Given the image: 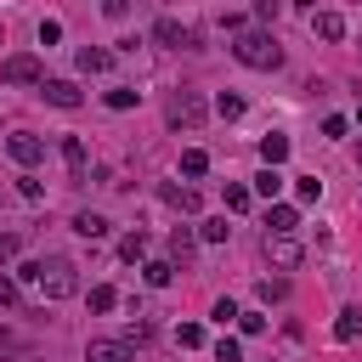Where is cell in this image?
Listing matches in <instances>:
<instances>
[{
  "mask_svg": "<svg viewBox=\"0 0 362 362\" xmlns=\"http://www.w3.org/2000/svg\"><path fill=\"white\" fill-rule=\"evenodd\" d=\"M85 362H136V351L124 339H90L85 345Z\"/></svg>",
  "mask_w": 362,
  "mask_h": 362,
  "instance_id": "cell-7",
  "label": "cell"
},
{
  "mask_svg": "<svg viewBox=\"0 0 362 362\" xmlns=\"http://www.w3.org/2000/svg\"><path fill=\"white\" fill-rule=\"evenodd\" d=\"M311 34L317 40H345V17L339 11H311Z\"/></svg>",
  "mask_w": 362,
  "mask_h": 362,
  "instance_id": "cell-11",
  "label": "cell"
},
{
  "mask_svg": "<svg viewBox=\"0 0 362 362\" xmlns=\"http://www.w3.org/2000/svg\"><path fill=\"white\" fill-rule=\"evenodd\" d=\"M294 198H300V204H317V198H322V181H317V175H300V181H294Z\"/></svg>",
  "mask_w": 362,
  "mask_h": 362,
  "instance_id": "cell-24",
  "label": "cell"
},
{
  "mask_svg": "<svg viewBox=\"0 0 362 362\" xmlns=\"http://www.w3.org/2000/svg\"><path fill=\"white\" fill-rule=\"evenodd\" d=\"M283 158H288V136H277V130H272V136H260V164H266V170H277Z\"/></svg>",
  "mask_w": 362,
  "mask_h": 362,
  "instance_id": "cell-13",
  "label": "cell"
},
{
  "mask_svg": "<svg viewBox=\"0 0 362 362\" xmlns=\"http://www.w3.org/2000/svg\"><path fill=\"white\" fill-rule=\"evenodd\" d=\"M0 79H6V85H45V68H40L34 51H17V57L0 62Z\"/></svg>",
  "mask_w": 362,
  "mask_h": 362,
  "instance_id": "cell-3",
  "label": "cell"
},
{
  "mask_svg": "<svg viewBox=\"0 0 362 362\" xmlns=\"http://www.w3.org/2000/svg\"><path fill=\"white\" fill-rule=\"evenodd\" d=\"M260 255H266V260H272V266H277V272H294V266H300V260H305V249H300V243H294V238H272V232H266V238H260Z\"/></svg>",
  "mask_w": 362,
  "mask_h": 362,
  "instance_id": "cell-4",
  "label": "cell"
},
{
  "mask_svg": "<svg viewBox=\"0 0 362 362\" xmlns=\"http://www.w3.org/2000/svg\"><path fill=\"white\" fill-rule=\"evenodd\" d=\"M204 170H209V153L204 147H187L181 153V175H204Z\"/></svg>",
  "mask_w": 362,
  "mask_h": 362,
  "instance_id": "cell-19",
  "label": "cell"
},
{
  "mask_svg": "<svg viewBox=\"0 0 362 362\" xmlns=\"http://www.w3.org/2000/svg\"><path fill=\"white\" fill-rule=\"evenodd\" d=\"M141 277H147L153 288H164V283L175 277V266H170V260H147V266H141Z\"/></svg>",
  "mask_w": 362,
  "mask_h": 362,
  "instance_id": "cell-22",
  "label": "cell"
},
{
  "mask_svg": "<svg viewBox=\"0 0 362 362\" xmlns=\"http://www.w3.org/2000/svg\"><path fill=\"white\" fill-rule=\"evenodd\" d=\"M57 40H62V23L45 17V23H40V45H57Z\"/></svg>",
  "mask_w": 362,
  "mask_h": 362,
  "instance_id": "cell-34",
  "label": "cell"
},
{
  "mask_svg": "<svg viewBox=\"0 0 362 362\" xmlns=\"http://www.w3.org/2000/svg\"><path fill=\"white\" fill-rule=\"evenodd\" d=\"M255 192H260V198H277V192H283V175L260 164V175H255Z\"/></svg>",
  "mask_w": 362,
  "mask_h": 362,
  "instance_id": "cell-20",
  "label": "cell"
},
{
  "mask_svg": "<svg viewBox=\"0 0 362 362\" xmlns=\"http://www.w3.org/2000/svg\"><path fill=\"white\" fill-rule=\"evenodd\" d=\"M107 107H113V113L136 107V90H130V85H113V90H107Z\"/></svg>",
  "mask_w": 362,
  "mask_h": 362,
  "instance_id": "cell-27",
  "label": "cell"
},
{
  "mask_svg": "<svg viewBox=\"0 0 362 362\" xmlns=\"http://www.w3.org/2000/svg\"><path fill=\"white\" fill-rule=\"evenodd\" d=\"M215 113H221V119H243V96H238V90H221V96H215Z\"/></svg>",
  "mask_w": 362,
  "mask_h": 362,
  "instance_id": "cell-18",
  "label": "cell"
},
{
  "mask_svg": "<svg viewBox=\"0 0 362 362\" xmlns=\"http://www.w3.org/2000/svg\"><path fill=\"white\" fill-rule=\"evenodd\" d=\"M277 11H283L277 0H260V6H255V23H277Z\"/></svg>",
  "mask_w": 362,
  "mask_h": 362,
  "instance_id": "cell-38",
  "label": "cell"
},
{
  "mask_svg": "<svg viewBox=\"0 0 362 362\" xmlns=\"http://www.w3.org/2000/svg\"><path fill=\"white\" fill-rule=\"evenodd\" d=\"M17 249H23V238H17V232H0V266L17 260Z\"/></svg>",
  "mask_w": 362,
  "mask_h": 362,
  "instance_id": "cell-33",
  "label": "cell"
},
{
  "mask_svg": "<svg viewBox=\"0 0 362 362\" xmlns=\"http://www.w3.org/2000/svg\"><path fill=\"white\" fill-rule=\"evenodd\" d=\"M0 40H6V34H0Z\"/></svg>",
  "mask_w": 362,
  "mask_h": 362,
  "instance_id": "cell-42",
  "label": "cell"
},
{
  "mask_svg": "<svg viewBox=\"0 0 362 362\" xmlns=\"http://www.w3.org/2000/svg\"><path fill=\"white\" fill-rule=\"evenodd\" d=\"M356 124H362V107H356Z\"/></svg>",
  "mask_w": 362,
  "mask_h": 362,
  "instance_id": "cell-40",
  "label": "cell"
},
{
  "mask_svg": "<svg viewBox=\"0 0 362 362\" xmlns=\"http://www.w3.org/2000/svg\"><path fill=\"white\" fill-rule=\"evenodd\" d=\"M175 345H187V351L204 345V328H198V322H175Z\"/></svg>",
  "mask_w": 362,
  "mask_h": 362,
  "instance_id": "cell-30",
  "label": "cell"
},
{
  "mask_svg": "<svg viewBox=\"0 0 362 362\" xmlns=\"http://www.w3.org/2000/svg\"><path fill=\"white\" fill-rule=\"evenodd\" d=\"M209 317L226 328V322H238V317H243V305H238V300H215V311H209Z\"/></svg>",
  "mask_w": 362,
  "mask_h": 362,
  "instance_id": "cell-29",
  "label": "cell"
},
{
  "mask_svg": "<svg viewBox=\"0 0 362 362\" xmlns=\"http://www.w3.org/2000/svg\"><path fill=\"white\" fill-rule=\"evenodd\" d=\"M11 351H23V334H11V328L0 322V356H11Z\"/></svg>",
  "mask_w": 362,
  "mask_h": 362,
  "instance_id": "cell-37",
  "label": "cell"
},
{
  "mask_svg": "<svg viewBox=\"0 0 362 362\" xmlns=\"http://www.w3.org/2000/svg\"><path fill=\"white\" fill-rule=\"evenodd\" d=\"M356 164H362V147H356Z\"/></svg>",
  "mask_w": 362,
  "mask_h": 362,
  "instance_id": "cell-41",
  "label": "cell"
},
{
  "mask_svg": "<svg viewBox=\"0 0 362 362\" xmlns=\"http://www.w3.org/2000/svg\"><path fill=\"white\" fill-rule=\"evenodd\" d=\"M119 255H124V260H141V266H147V238H141V232L119 238Z\"/></svg>",
  "mask_w": 362,
  "mask_h": 362,
  "instance_id": "cell-21",
  "label": "cell"
},
{
  "mask_svg": "<svg viewBox=\"0 0 362 362\" xmlns=\"http://www.w3.org/2000/svg\"><path fill=\"white\" fill-rule=\"evenodd\" d=\"M113 305H119V288L113 283H96L90 288V311H113Z\"/></svg>",
  "mask_w": 362,
  "mask_h": 362,
  "instance_id": "cell-23",
  "label": "cell"
},
{
  "mask_svg": "<svg viewBox=\"0 0 362 362\" xmlns=\"http://www.w3.org/2000/svg\"><path fill=\"white\" fill-rule=\"evenodd\" d=\"M192 249H198V238H192L187 226H175V232H170V266H175V260L187 266V260H192Z\"/></svg>",
  "mask_w": 362,
  "mask_h": 362,
  "instance_id": "cell-16",
  "label": "cell"
},
{
  "mask_svg": "<svg viewBox=\"0 0 362 362\" xmlns=\"http://www.w3.org/2000/svg\"><path fill=\"white\" fill-rule=\"evenodd\" d=\"M6 153H11L23 170H34V164L45 158V141H40L34 130H11V136H6Z\"/></svg>",
  "mask_w": 362,
  "mask_h": 362,
  "instance_id": "cell-6",
  "label": "cell"
},
{
  "mask_svg": "<svg viewBox=\"0 0 362 362\" xmlns=\"http://www.w3.org/2000/svg\"><path fill=\"white\" fill-rule=\"evenodd\" d=\"M107 68H113V51H102V45L79 51V74H107Z\"/></svg>",
  "mask_w": 362,
  "mask_h": 362,
  "instance_id": "cell-15",
  "label": "cell"
},
{
  "mask_svg": "<svg viewBox=\"0 0 362 362\" xmlns=\"http://www.w3.org/2000/svg\"><path fill=\"white\" fill-rule=\"evenodd\" d=\"M283 294H288V283H283V277H266V283H260V300H266V305H272V300H283Z\"/></svg>",
  "mask_w": 362,
  "mask_h": 362,
  "instance_id": "cell-32",
  "label": "cell"
},
{
  "mask_svg": "<svg viewBox=\"0 0 362 362\" xmlns=\"http://www.w3.org/2000/svg\"><path fill=\"white\" fill-rule=\"evenodd\" d=\"M74 232H79V238H90V243H96V238H107V215L79 209V215H74Z\"/></svg>",
  "mask_w": 362,
  "mask_h": 362,
  "instance_id": "cell-14",
  "label": "cell"
},
{
  "mask_svg": "<svg viewBox=\"0 0 362 362\" xmlns=\"http://www.w3.org/2000/svg\"><path fill=\"white\" fill-rule=\"evenodd\" d=\"M249 198H255L249 187H238V181L226 187V209H232V215H243V209H249Z\"/></svg>",
  "mask_w": 362,
  "mask_h": 362,
  "instance_id": "cell-28",
  "label": "cell"
},
{
  "mask_svg": "<svg viewBox=\"0 0 362 362\" xmlns=\"http://www.w3.org/2000/svg\"><path fill=\"white\" fill-rule=\"evenodd\" d=\"M40 96H45L51 107H79V102H85L74 79H45V85H40Z\"/></svg>",
  "mask_w": 362,
  "mask_h": 362,
  "instance_id": "cell-9",
  "label": "cell"
},
{
  "mask_svg": "<svg viewBox=\"0 0 362 362\" xmlns=\"http://www.w3.org/2000/svg\"><path fill=\"white\" fill-rule=\"evenodd\" d=\"M11 300H17V283H11L6 272H0V305H11Z\"/></svg>",
  "mask_w": 362,
  "mask_h": 362,
  "instance_id": "cell-39",
  "label": "cell"
},
{
  "mask_svg": "<svg viewBox=\"0 0 362 362\" xmlns=\"http://www.w3.org/2000/svg\"><path fill=\"white\" fill-rule=\"evenodd\" d=\"M232 57H238L243 68H260V74L283 68V45H277L272 34H260V28H243V34L232 40Z\"/></svg>",
  "mask_w": 362,
  "mask_h": 362,
  "instance_id": "cell-2",
  "label": "cell"
},
{
  "mask_svg": "<svg viewBox=\"0 0 362 362\" xmlns=\"http://www.w3.org/2000/svg\"><path fill=\"white\" fill-rule=\"evenodd\" d=\"M356 334H362V311H356V305H345V311H339V322H334V339H339V345H351Z\"/></svg>",
  "mask_w": 362,
  "mask_h": 362,
  "instance_id": "cell-17",
  "label": "cell"
},
{
  "mask_svg": "<svg viewBox=\"0 0 362 362\" xmlns=\"http://www.w3.org/2000/svg\"><path fill=\"white\" fill-rule=\"evenodd\" d=\"M164 113H170V124L198 130V124H204V96H198V90H181V96H170V107H164Z\"/></svg>",
  "mask_w": 362,
  "mask_h": 362,
  "instance_id": "cell-5",
  "label": "cell"
},
{
  "mask_svg": "<svg viewBox=\"0 0 362 362\" xmlns=\"http://www.w3.org/2000/svg\"><path fill=\"white\" fill-rule=\"evenodd\" d=\"M215 362H243V345L238 339H215Z\"/></svg>",
  "mask_w": 362,
  "mask_h": 362,
  "instance_id": "cell-31",
  "label": "cell"
},
{
  "mask_svg": "<svg viewBox=\"0 0 362 362\" xmlns=\"http://www.w3.org/2000/svg\"><path fill=\"white\" fill-rule=\"evenodd\" d=\"M238 328H243V334H266V317H260V311H243Z\"/></svg>",
  "mask_w": 362,
  "mask_h": 362,
  "instance_id": "cell-36",
  "label": "cell"
},
{
  "mask_svg": "<svg viewBox=\"0 0 362 362\" xmlns=\"http://www.w3.org/2000/svg\"><path fill=\"white\" fill-rule=\"evenodd\" d=\"M164 198H170L175 209H187V215L198 209V192H192V187H164Z\"/></svg>",
  "mask_w": 362,
  "mask_h": 362,
  "instance_id": "cell-25",
  "label": "cell"
},
{
  "mask_svg": "<svg viewBox=\"0 0 362 362\" xmlns=\"http://www.w3.org/2000/svg\"><path fill=\"white\" fill-rule=\"evenodd\" d=\"M62 164H68L74 181H85V164H90V158H85V141H79V136H62Z\"/></svg>",
  "mask_w": 362,
  "mask_h": 362,
  "instance_id": "cell-12",
  "label": "cell"
},
{
  "mask_svg": "<svg viewBox=\"0 0 362 362\" xmlns=\"http://www.w3.org/2000/svg\"><path fill=\"white\" fill-rule=\"evenodd\" d=\"M226 232H232V226H226V215H215V221H204V226H198V238H204V243H226Z\"/></svg>",
  "mask_w": 362,
  "mask_h": 362,
  "instance_id": "cell-26",
  "label": "cell"
},
{
  "mask_svg": "<svg viewBox=\"0 0 362 362\" xmlns=\"http://www.w3.org/2000/svg\"><path fill=\"white\" fill-rule=\"evenodd\" d=\"M23 277L45 294V300H74L79 294V277H74V260H62V255H45V260H28L23 266Z\"/></svg>",
  "mask_w": 362,
  "mask_h": 362,
  "instance_id": "cell-1",
  "label": "cell"
},
{
  "mask_svg": "<svg viewBox=\"0 0 362 362\" xmlns=\"http://www.w3.org/2000/svg\"><path fill=\"white\" fill-rule=\"evenodd\" d=\"M153 40H158V45H198V34H192L187 23H175V17H158V23H153Z\"/></svg>",
  "mask_w": 362,
  "mask_h": 362,
  "instance_id": "cell-8",
  "label": "cell"
},
{
  "mask_svg": "<svg viewBox=\"0 0 362 362\" xmlns=\"http://www.w3.org/2000/svg\"><path fill=\"white\" fill-rule=\"evenodd\" d=\"M345 130H351L345 113H328V119H322V136H345Z\"/></svg>",
  "mask_w": 362,
  "mask_h": 362,
  "instance_id": "cell-35",
  "label": "cell"
},
{
  "mask_svg": "<svg viewBox=\"0 0 362 362\" xmlns=\"http://www.w3.org/2000/svg\"><path fill=\"white\" fill-rule=\"evenodd\" d=\"M266 226H272V238H294L300 209H294V204H272V209H266Z\"/></svg>",
  "mask_w": 362,
  "mask_h": 362,
  "instance_id": "cell-10",
  "label": "cell"
}]
</instances>
